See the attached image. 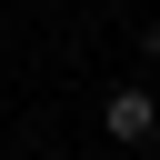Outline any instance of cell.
I'll list each match as a JSON object with an SVG mask.
<instances>
[{
	"label": "cell",
	"mask_w": 160,
	"mask_h": 160,
	"mask_svg": "<svg viewBox=\"0 0 160 160\" xmlns=\"http://www.w3.org/2000/svg\"><path fill=\"white\" fill-rule=\"evenodd\" d=\"M100 130L120 150H150L160 140V90H100Z\"/></svg>",
	"instance_id": "obj_1"
},
{
	"label": "cell",
	"mask_w": 160,
	"mask_h": 160,
	"mask_svg": "<svg viewBox=\"0 0 160 160\" xmlns=\"http://www.w3.org/2000/svg\"><path fill=\"white\" fill-rule=\"evenodd\" d=\"M140 50H150V60H160V20H150V30H140Z\"/></svg>",
	"instance_id": "obj_2"
},
{
	"label": "cell",
	"mask_w": 160,
	"mask_h": 160,
	"mask_svg": "<svg viewBox=\"0 0 160 160\" xmlns=\"http://www.w3.org/2000/svg\"><path fill=\"white\" fill-rule=\"evenodd\" d=\"M150 160H160V140H150Z\"/></svg>",
	"instance_id": "obj_3"
}]
</instances>
